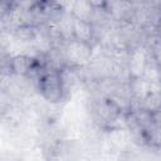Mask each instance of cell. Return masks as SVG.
Wrapping results in <instances>:
<instances>
[{"label":"cell","instance_id":"cell-3","mask_svg":"<svg viewBox=\"0 0 161 161\" xmlns=\"http://www.w3.org/2000/svg\"><path fill=\"white\" fill-rule=\"evenodd\" d=\"M73 36L75 40L82 43H88L93 36V26L89 20H83L74 18L73 23Z\"/></svg>","mask_w":161,"mask_h":161},{"label":"cell","instance_id":"cell-2","mask_svg":"<svg viewBox=\"0 0 161 161\" xmlns=\"http://www.w3.org/2000/svg\"><path fill=\"white\" fill-rule=\"evenodd\" d=\"M64 55L69 62L75 64H82L91 59L92 49L88 43H82L75 39H72L67 43L64 48Z\"/></svg>","mask_w":161,"mask_h":161},{"label":"cell","instance_id":"cell-4","mask_svg":"<svg viewBox=\"0 0 161 161\" xmlns=\"http://www.w3.org/2000/svg\"><path fill=\"white\" fill-rule=\"evenodd\" d=\"M34 67V59L29 55L20 54L10 60V69L18 75H28Z\"/></svg>","mask_w":161,"mask_h":161},{"label":"cell","instance_id":"cell-1","mask_svg":"<svg viewBox=\"0 0 161 161\" xmlns=\"http://www.w3.org/2000/svg\"><path fill=\"white\" fill-rule=\"evenodd\" d=\"M39 80H40V83H39L40 91L47 101H49V102L60 101V98L63 96V91H64L60 73H57V72L47 73Z\"/></svg>","mask_w":161,"mask_h":161}]
</instances>
